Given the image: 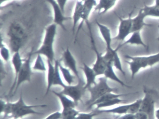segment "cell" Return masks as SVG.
Returning a JSON list of instances; mask_svg holds the SVG:
<instances>
[{
    "mask_svg": "<svg viewBox=\"0 0 159 119\" xmlns=\"http://www.w3.org/2000/svg\"><path fill=\"white\" fill-rule=\"evenodd\" d=\"M1 114L3 113L4 116H11V117L16 119H22L25 116L30 114H37L42 115L43 112H37L34 110L35 108H44L47 107L46 104H38V105H28L25 103L23 99V93L21 91L20 98L16 102L14 103L6 102L1 100Z\"/></svg>",
    "mask_w": 159,
    "mask_h": 119,
    "instance_id": "1",
    "label": "cell"
},
{
    "mask_svg": "<svg viewBox=\"0 0 159 119\" xmlns=\"http://www.w3.org/2000/svg\"><path fill=\"white\" fill-rule=\"evenodd\" d=\"M57 25L53 23L45 28V32L42 43L39 49L33 51V55H40L44 56L47 60L54 62L55 52L54 43L57 32Z\"/></svg>",
    "mask_w": 159,
    "mask_h": 119,
    "instance_id": "2",
    "label": "cell"
},
{
    "mask_svg": "<svg viewBox=\"0 0 159 119\" xmlns=\"http://www.w3.org/2000/svg\"><path fill=\"white\" fill-rule=\"evenodd\" d=\"M7 35L11 51L14 53L20 51L25 45L27 38V33L23 24L19 21H15L10 25Z\"/></svg>",
    "mask_w": 159,
    "mask_h": 119,
    "instance_id": "3",
    "label": "cell"
},
{
    "mask_svg": "<svg viewBox=\"0 0 159 119\" xmlns=\"http://www.w3.org/2000/svg\"><path fill=\"white\" fill-rule=\"evenodd\" d=\"M125 58L128 60L125 62L129 65L131 78L133 79L141 69L152 67L159 63V52L148 56H133L126 55H125Z\"/></svg>",
    "mask_w": 159,
    "mask_h": 119,
    "instance_id": "4",
    "label": "cell"
},
{
    "mask_svg": "<svg viewBox=\"0 0 159 119\" xmlns=\"http://www.w3.org/2000/svg\"><path fill=\"white\" fill-rule=\"evenodd\" d=\"M98 80V82L87 89L90 93V99L85 103V105L87 106V108L96 100L105 94L117 92L118 90V88L111 87L109 86L107 79L105 76L100 77Z\"/></svg>",
    "mask_w": 159,
    "mask_h": 119,
    "instance_id": "5",
    "label": "cell"
},
{
    "mask_svg": "<svg viewBox=\"0 0 159 119\" xmlns=\"http://www.w3.org/2000/svg\"><path fill=\"white\" fill-rule=\"evenodd\" d=\"M33 51L32 50L30 51L27 57L24 59L23 66L18 74L16 82L14 91L11 96V97H12L16 94L19 86L22 83L26 82H30L31 81V77L32 73L31 60L32 55H33Z\"/></svg>",
    "mask_w": 159,
    "mask_h": 119,
    "instance_id": "6",
    "label": "cell"
},
{
    "mask_svg": "<svg viewBox=\"0 0 159 119\" xmlns=\"http://www.w3.org/2000/svg\"><path fill=\"white\" fill-rule=\"evenodd\" d=\"M86 25L89 29V33H90V39H91V44H92V48L94 51L96 55V60L93 65V68L97 76L98 75L104 74L105 70L107 68L108 62L104 58V55H102L98 50L97 47L96 46L95 42L92 33V29L91 25L89 21L86 22Z\"/></svg>",
    "mask_w": 159,
    "mask_h": 119,
    "instance_id": "7",
    "label": "cell"
},
{
    "mask_svg": "<svg viewBox=\"0 0 159 119\" xmlns=\"http://www.w3.org/2000/svg\"><path fill=\"white\" fill-rule=\"evenodd\" d=\"M134 10L129 14V15L126 18H122L119 17V27L118 32L115 37L112 38L113 40L118 42H124L127 37L132 33V15Z\"/></svg>",
    "mask_w": 159,
    "mask_h": 119,
    "instance_id": "8",
    "label": "cell"
},
{
    "mask_svg": "<svg viewBox=\"0 0 159 119\" xmlns=\"http://www.w3.org/2000/svg\"><path fill=\"white\" fill-rule=\"evenodd\" d=\"M144 96L142 99L139 111L145 112L148 115V119H155V100L149 90L144 87Z\"/></svg>",
    "mask_w": 159,
    "mask_h": 119,
    "instance_id": "9",
    "label": "cell"
},
{
    "mask_svg": "<svg viewBox=\"0 0 159 119\" xmlns=\"http://www.w3.org/2000/svg\"><path fill=\"white\" fill-rule=\"evenodd\" d=\"M96 24L98 28L101 37L106 44V54L111 55H115L118 54L119 50L117 48L114 49L111 46V42L113 38L111 36L110 29L107 26L100 23L98 20L96 21Z\"/></svg>",
    "mask_w": 159,
    "mask_h": 119,
    "instance_id": "10",
    "label": "cell"
},
{
    "mask_svg": "<svg viewBox=\"0 0 159 119\" xmlns=\"http://www.w3.org/2000/svg\"><path fill=\"white\" fill-rule=\"evenodd\" d=\"M85 84L78 83L76 85H68L60 91L61 93L71 99L77 104L81 100L82 98L86 91L84 88Z\"/></svg>",
    "mask_w": 159,
    "mask_h": 119,
    "instance_id": "11",
    "label": "cell"
},
{
    "mask_svg": "<svg viewBox=\"0 0 159 119\" xmlns=\"http://www.w3.org/2000/svg\"><path fill=\"white\" fill-rule=\"evenodd\" d=\"M51 5L53 11V23H55L57 26H59L64 30H66L64 22L67 20L71 19L70 17L65 15V13L62 11L56 0H46Z\"/></svg>",
    "mask_w": 159,
    "mask_h": 119,
    "instance_id": "12",
    "label": "cell"
},
{
    "mask_svg": "<svg viewBox=\"0 0 159 119\" xmlns=\"http://www.w3.org/2000/svg\"><path fill=\"white\" fill-rule=\"evenodd\" d=\"M62 60L65 64V67L69 69L76 76V78L78 79V83H84L81 78L78 71L76 59L68 47L63 52Z\"/></svg>",
    "mask_w": 159,
    "mask_h": 119,
    "instance_id": "13",
    "label": "cell"
},
{
    "mask_svg": "<svg viewBox=\"0 0 159 119\" xmlns=\"http://www.w3.org/2000/svg\"><path fill=\"white\" fill-rule=\"evenodd\" d=\"M98 2L96 0H85L83 2V7L82 15L80 23L79 24V28L77 30V34L81 29L84 23H86L89 21V18L93 9L97 5Z\"/></svg>",
    "mask_w": 159,
    "mask_h": 119,
    "instance_id": "14",
    "label": "cell"
},
{
    "mask_svg": "<svg viewBox=\"0 0 159 119\" xmlns=\"http://www.w3.org/2000/svg\"><path fill=\"white\" fill-rule=\"evenodd\" d=\"M24 60L21 56L20 54V51H17L15 52L13 54L12 56L11 62L13 66L14 69L15 71V78L14 80L13 83L10 89V92H9V95L10 96L12 95L14 91L15 88V84L16 82V79H17V76L18 74L21 70V68L23 66V63H24Z\"/></svg>",
    "mask_w": 159,
    "mask_h": 119,
    "instance_id": "15",
    "label": "cell"
},
{
    "mask_svg": "<svg viewBox=\"0 0 159 119\" xmlns=\"http://www.w3.org/2000/svg\"><path fill=\"white\" fill-rule=\"evenodd\" d=\"M146 16L142 10L140 8L136 16L132 18V32L141 31L144 27H152V24H148L145 22Z\"/></svg>",
    "mask_w": 159,
    "mask_h": 119,
    "instance_id": "16",
    "label": "cell"
},
{
    "mask_svg": "<svg viewBox=\"0 0 159 119\" xmlns=\"http://www.w3.org/2000/svg\"><path fill=\"white\" fill-rule=\"evenodd\" d=\"M80 68L83 71L86 79V83L84 85V88L85 90H87L88 88L97 83L96 79L97 75L93 68L89 67L86 63H84L83 66Z\"/></svg>",
    "mask_w": 159,
    "mask_h": 119,
    "instance_id": "17",
    "label": "cell"
},
{
    "mask_svg": "<svg viewBox=\"0 0 159 119\" xmlns=\"http://www.w3.org/2000/svg\"><path fill=\"white\" fill-rule=\"evenodd\" d=\"M126 45H134L141 46L147 48L148 46L146 44L141 36V31L134 32L131 33V36L119 45L117 48L120 49L121 47Z\"/></svg>",
    "mask_w": 159,
    "mask_h": 119,
    "instance_id": "18",
    "label": "cell"
},
{
    "mask_svg": "<svg viewBox=\"0 0 159 119\" xmlns=\"http://www.w3.org/2000/svg\"><path fill=\"white\" fill-rule=\"evenodd\" d=\"M83 1L82 0H77L72 15V33H75V30L80 20H81L82 15Z\"/></svg>",
    "mask_w": 159,
    "mask_h": 119,
    "instance_id": "19",
    "label": "cell"
},
{
    "mask_svg": "<svg viewBox=\"0 0 159 119\" xmlns=\"http://www.w3.org/2000/svg\"><path fill=\"white\" fill-rule=\"evenodd\" d=\"M118 0H99L95 7V11L99 15H104L112 9Z\"/></svg>",
    "mask_w": 159,
    "mask_h": 119,
    "instance_id": "20",
    "label": "cell"
},
{
    "mask_svg": "<svg viewBox=\"0 0 159 119\" xmlns=\"http://www.w3.org/2000/svg\"><path fill=\"white\" fill-rule=\"evenodd\" d=\"M53 94H54L60 100L63 108V110L76 108L78 104L73 101L70 98L67 96L62 94L60 92L52 91Z\"/></svg>",
    "mask_w": 159,
    "mask_h": 119,
    "instance_id": "21",
    "label": "cell"
},
{
    "mask_svg": "<svg viewBox=\"0 0 159 119\" xmlns=\"http://www.w3.org/2000/svg\"><path fill=\"white\" fill-rule=\"evenodd\" d=\"M113 64L111 62H108L107 65V68L105 70V73H104V75L105 77H106L107 79H109L112 81H114L120 84L121 85L123 86H125V87H132V86H130L127 85L125 84L123 81H122L118 76L116 75L115 71H114V69H113Z\"/></svg>",
    "mask_w": 159,
    "mask_h": 119,
    "instance_id": "22",
    "label": "cell"
},
{
    "mask_svg": "<svg viewBox=\"0 0 159 119\" xmlns=\"http://www.w3.org/2000/svg\"><path fill=\"white\" fill-rule=\"evenodd\" d=\"M47 88L45 92V96L47 95L50 89L53 86L55 74V66L53 62L47 60Z\"/></svg>",
    "mask_w": 159,
    "mask_h": 119,
    "instance_id": "23",
    "label": "cell"
},
{
    "mask_svg": "<svg viewBox=\"0 0 159 119\" xmlns=\"http://www.w3.org/2000/svg\"><path fill=\"white\" fill-rule=\"evenodd\" d=\"M129 108H130V104H124L113 108L109 109H98V111L100 114L102 113H110L122 115V114L128 113Z\"/></svg>",
    "mask_w": 159,
    "mask_h": 119,
    "instance_id": "24",
    "label": "cell"
},
{
    "mask_svg": "<svg viewBox=\"0 0 159 119\" xmlns=\"http://www.w3.org/2000/svg\"><path fill=\"white\" fill-rule=\"evenodd\" d=\"M60 61L59 65V69L63 79L68 85H71L74 83L75 78H76V77L75 75L71 74L69 69L65 66H63L61 64V60Z\"/></svg>",
    "mask_w": 159,
    "mask_h": 119,
    "instance_id": "25",
    "label": "cell"
},
{
    "mask_svg": "<svg viewBox=\"0 0 159 119\" xmlns=\"http://www.w3.org/2000/svg\"><path fill=\"white\" fill-rule=\"evenodd\" d=\"M129 94H130L129 93L121 94H114V93H113V92L107 93V94H105L104 95L101 96V97L99 98L97 100H96L93 103V104L87 108V109H91L92 107H93L94 106H95V105L96 106L98 104H100V103L105 102V101H107V100L113 99L117 98H120V97L127 95H129Z\"/></svg>",
    "mask_w": 159,
    "mask_h": 119,
    "instance_id": "26",
    "label": "cell"
},
{
    "mask_svg": "<svg viewBox=\"0 0 159 119\" xmlns=\"http://www.w3.org/2000/svg\"><path fill=\"white\" fill-rule=\"evenodd\" d=\"M60 61L57 60H55L54 61V64L55 66V74L53 86H62L63 88H64L67 85H66L63 82L61 74H60L61 72H60L59 67Z\"/></svg>",
    "mask_w": 159,
    "mask_h": 119,
    "instance_id": "27",
    "label": "cell"
},
{
    "mask_svg": "<svg viewBox=\"0 0 159 119\" xmlns=\"http://www.w3.org/2000/svg\"><path fill=\"white\" fill-rule=\"evenodd\" d=\"M37 55L35 62L32 67V70L42 72L47 71V68L43 58L42 55L40 54H38Z\"/></svg>",
    "mask_w": 159,
    "mask_h": 119,
    "instance_id": "28",
    "label": "cell"
},
{
    "mask_svg": "<svg viewBox=\"0 0 159 119\" xmlns=\"http://www.w3.org/2000/svg\"><path fill=\"white\" fill-rule=\"evenodd\" d=\"M127 101L125 99H121L120 98L113 99H110L107 100L105 102H102L100 104L96 105L97 107L96 109L98 110L102 108H107V107H111L114 106L116 104H120L121 103H127Z\"/></svg>",
    "mask_w": 159,
    "mask_h": 119,
    "instance_id": "29",
    "label": "cell"
},
{
    "mask_svg": "<svg viewBox=\"0 0 159 119\" xmlns=\"http://www.w3.org/2000/svg\"><path fill=\"white\" fill-rule=\"evenodd\" d=\"M141 8L146 17H153L159 18V8L155 7L153 5H145L144 7Z\"/></svg>",
    "mask_w": 159,
    "mask_h": 119,
    "instance_id": "30",
    "label": "cell"
},
{
    "mask_svg": "<svg viewBox=\"0 0 159 119\" xmlns=\"http://www.w3.org/2000/svg\"><path fill=\"white\" fill-rule=\"evenodd\" d=\"M80 112L75 108L62 110V119H74Z\"/></svg>",
    "mask_w": 159,
    "mask_h": 119,
    "instance_id": "31",
    "label": "cell"
},
{
    "mask_svg": "<svg viewBox=\"0 0 159 119\" xmlns=\"http://www.w3.org/2000/svg\"><path fill=\"white\" fill-rule=\"evenodd\" d=\"M10 48H8L3 43L2 40L1 46V55L2 60L3 61L7 62L10 60L11 59V51Z\"/></svg>",
    "mask_w": 159,
    "mask_h": 119,
    "instance_id": "32",
    "label": "cell"
},
{
    "mask_svg": "<svg viewBox=\"0 0 159 119\" xmlns=\"http://www.w3.org/2000/svg\"><path fill=\"white\" fill-rule=\"evenodd\" d=\"M100 114L98 110L90 112H80L74 119H94L95 116Z\"/></svg>",
    "mask_w": 159,
    "mask_h": 119,
    "instance_id": "33",
    "label": "cell"
},
{
    "mask_svg": "<svg viewBox=\"0 0 159 119\" xmlns=\"http://www.w3.org/2000/svg\"><path fill=\"white\" fill-rule=\"evenodd\" d=\"M142 99H138L135 100L134 102L130 104L129 111L128 113L131 114H136L140 110V106H141Z\"/></svg>",
    "mask_w": 159,
    "mask_h": 119,
    "instance_id": "34",
    "label": "cell"
},
{
    "mask_svg": "<svg viewBox=\"0 0 159 119\" xmlns=\"http://www.w3.org/2000/svg\"><path fill=\"white\" fill-rule=\"evenodd\" d=\"M62 112H54L43 119H62Z\"/></svg>",
    "mask_w": 159,
    "mask_h": 119,
    "instance_id": "35",
    "label": "cell"
},
{
    "mask_svg": "<svg viewBox=\"0 0 159 119\" xmlns=\"http://www.w3.org/2000/svg\"><path fill=\"white\" fill-rule=\"evenodd\" d=\"M114 119H136L135 114L131 113H126L122 115H117L114 118Z\"/></svg>",
    "mask_w": 159,
    "mask_h": 119,
    "instance_id": "36",
    "label": "cell"
},
{
    "mask_svg": "<svg viewBox=\"0 0 159 119\" xmlns=\"http://www.w3.org/2000/svg\"><path fill=\"white\" fill-rule=\"evenodd\" d=\"M136 119H148V115L145 112L139 111L135 114Z\"/></svg>",
    "mask_w": 159,
    "mask_h": 119,
    "instance_id": "37",
    "label": "cell"
},
{
    "mask_svg": "<svg viewBox=\"0 0 159 119\" xmlns=\"http://www.w3.org/2000/svg\"><path fill=\"white\" fill-rule=\"evenodd\" d=\"M56 1L61 7L62 11L64 13H65V8H66L68 0H56Z\"/></svg>",
    "mask_w": 159,
    "mask_h": 119,
    "instance_id": "38",
    "label": "cell"
},
{
    "mask_svg": "<svg viewBox=\"0 0 159 119\" xmlns=\"http://www.w3.org/2000/svg\"><path fill=\"white\" fill-rule=\"evenodd\" d=\"M153 5H154L155 7L159 8V0H155Z\"/></svg>",
    "mask_w": 159,
    "mask_h": 119,
    "instance_id": "39",
    "label": "cell"
},
{
    "mask_svg": "<svg viewBox=\"0 0 159 119\" xmlns=\"http://www.w3.org/2000/svg\"><path fill=\"white\" fill-rule=\"evenodd\" d=\"M155 118L159 119V108L155 111Z\"/></svg>",
    "mask_w": 159,
    "mask_h": 119,
    "instance_id": "40",
    "label": "cell"
},
{
    "mask_svg": "<svg viewBox=\"0 0 159 119\" xmlns=\"http://www.w3.org/2000/svg\"><path fill=\"white\" fill-rule=\"evenodd\" d=\"M0 1H1V5H2L4 3L8 2V1H11V0H0Z\"/></svg>",
    "mask_w": 159,
    "mask_h": 119,
    "instance_id": "41",
    "label": "cell"
},
{
    "mask_svg": "<svg viewBox=\"0 0 159 119\" xmlns=\"http://www.w3.org/2000/svg\"><path fill=\"white\" fill-rule=\"evenodd\" d=\"M158 27H159V25H158ZM157 41H159V35H158V37H157Z\"/></svg>",
    "mask_w": 159,
    "mask_h": 119,
    "instance_id": "42",
    "label": "cell"
},
{
    "mask_svg": "<svg viewBox=\"0 0 159 119\" xmlns=\"http://www.w3.org/2000/svg\"><path fill=\"white\" fill-rule=\"evenodd\" d=\"M5 116H4V118H3V119H5Z\"/></svg>",
    "mask_w": 159,
    "mask_h": 119,
    "instance_id": "43",
    "label": "cell"
},
{
    "mask_svg": "<svg viewBox=\"0 0 159 119\" xmlns=\"http://www.w3.org/2000/svg\"><path fill=\"white\" fill-rule=\"evenodd\" d=\"M82 1H83V2H84V1H85V0H82Z\"/></svg>",
    "mask_w": 159,
    "mask_h": 119,
    "instance_id": "44",
    "label": "cell"
},
{
    "mask_svg": "<svg viewBox=\"0 0 159 119\" xmlns=\"http://www.w3.org/2000/svg\"><path fill=\"white\" fill-rule=\"evenodd\" d=\"M13 119H16V118H13Z\"/></svg>",
    "mask_w": 159,
    "mask_h": 119,
    "instance_id": "45",
    "label": "cell"
},
{
    "mask_svg": "<svg viewBox=\"0 0 159 119\" xmlns=\"http://www.w3.org/2000/svg\"></svg>",
    "mask_w": 159,
    "mask_h": 119,
    "instance_id": "46",
    "label": "cell"
}]
</instances>
